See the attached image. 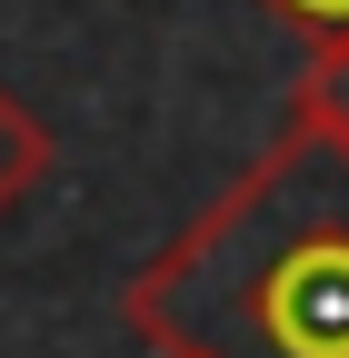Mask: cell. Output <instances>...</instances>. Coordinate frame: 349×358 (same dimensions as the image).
<instances>
[{
    "label": "cell",
    "mask_w": 349,
    "mask_h": 358,
    "mask_svg": "<svg viewBox=\"0 0 349 358\" xmlns=\"http://www.w3.org/2000/svg\"><path fill=\"white\" fill-rule=\"evenodd\" d=\"M160 358H349V150L280 129L120 289Z\"/></svg>",
    "instance_id": "6da1fadb"
},
{
    "label": "cell",
    "mask_w": 349,
    "mask_h": 358,
    "mask_svg": "<svg viewBox=\"0 0 349 358\" xmlns=\"http://www.w3.org/2000/svg\"><path fill=\"white\" fill-rule=\"evenodd\" d=\"M50 159H60V150H50V120L0 90V209H20L40 179H50Z\"/></svg>",
    "instance_id": "7a4b0ae2"
},
{
    "label": "cell",
    "mask_w": 349,
    "mask_h": 358,
    "mask_svg": "<svg viewBox=\"0 0 349 358\" xmlns=\"http://www.w3.org/2000/svg\"><path fill=\"white\" fill-rule=\"evenodd\" d=\"M289 120H299V129H320V140H339V150H349V30H339V40H320V50H310V70H299V100H289Z\"/></svg>",
    "instance_id": "3957f363"
},
{
    "label": "cell",
    "mask_w": 349,
    "mask_h": 358,
    "mask_svg": "<svg viewBox=\"0 0 349 358\" xmlns=\"http://www.w3.org/2000/svg\"><path fill=\"white\" fill-rule=\"evenodd\" d=\"M280 20H299V30H320V40H339L349 30V0H270Z\"/></svg>",
    "instance_id": "277c9868"
}]
</instances>
